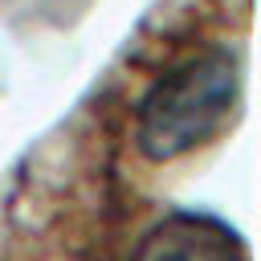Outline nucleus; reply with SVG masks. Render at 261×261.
<instances>
[{
    "label": "nucleus",
    "mask_w": 261,
    "mask_h": 261,
    "mask_svg": "<svg viewBox=\"0 0 261 261\" xmlns=\"http://www.w3.org/2000/svg\"><path fill=\"white\" fill-rule=\"evenodd\" d=\"M245 69L237 49L204 45L171 61L135 110V143L151 163H171L220 139L241 106Z\"/></svg>",
    "instance_id": "obj_1"
},
{
    "label": "nucleus",
    "mask_w": 261,
    "mask_h": 261,
    "mask_svg": "<svg viewBox=\"0 0 261 261\" xmlns=\"http://www.w3.org/2000/svg\"><path fill=\"white\" fill-rule=\"evenodd\" d=\"M130 261H245V245L216 216L171 212L147 228Z\"/></svg>",
    "instance_id": "obj_2"
}]
</instances>
